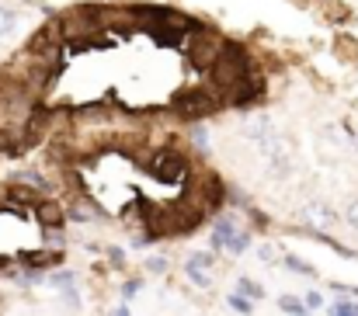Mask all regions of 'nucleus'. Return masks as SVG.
<instances>
[{"instance_id":"obj_1","label":"nucleus","mask_w":358,"mask_h":316,"mask_svg":"<svg viewBox=\"0 0 358 316\" xmlns=\"http://www.w3.org/2000/svg\"><path fill=\"white\" fill-rule=\"evenodd\" d=\"M216 108H220V91H209V87H185L174 98V111L185 118H206Z\"/></svg>"},{"instance_id":"obj_2","label":"nucleus","mask_w":358,"mask_h":316,"mask_svg":"<svg viewBox=\"0 0 358 316\" xmlns=\"http://www.w3.org/2000/svg\"><path fill=\"white\" fill-rule=\"evenodd\" d=\"M257 150H261V157L268 160V167H271V174H275L278 181L292 174V146H289V139H282V136L271 132L268 139L257 143Z\"/></svg>"},{"instance_id":"obj_3","label":"nucleus","mask_w":358,"mask_h":316,"mask_svg":"<svg viewBox=\"0 0 358 316\" xmlns=\"http://www.w3.org/2000/svg\"><path fill=\"white\" fill-rule=\"evenodd\" d=\"M150 174H153L157 181H164V185H178V181H185V174H188V160H185L181 153H174V150H160V153L150 160Z\"/></svg>"},{"instance_id":"obj_4","label":"nucleus","mask_w":358,"mask_h":316,"mask_svg":"<svg viewBox=\"0 0 358 316\" xmlns=\"http://www.w3.org/2000/svg\"><path fill=\"white\" fill-rule=\"evenodd\" d=\"M299 219L310 226V229H320V233H327V229H334L338 226V212L331 209L324 199H310V202H303L299 206Z\"/></svg>"},{"instance_id":"obj_5","label":"nucleus","mask_w":358,"mask_h":316,"mask_svg":"<svg viewBox=\"0 0 358 316\" xmlns=\"http://www.w3.org/2000/svg\"><path fill=\"white\" fill-rule=\"evenodd\" d=\"M220 49H223V42H216L213 35H202L199 42H192L188 59H192V66H199V70H213V63L220 59Z\"/></svg>"},{"instance_id":"obj_6","label":"nucleus","mask_w":358,"mask_h":316,"mask_svg":"<svg viewBox=\"0 0 358 316\" xmlns=\"http://www.w3.org/2000/svg\"><path fill=\"white\" fill-rule=\"evenodd\" d=\"M240 129H243V136H247L250 143H261V139L271 136V122H268V115H247V118L240 122Z\"/></svg>"},{"instance_id":"obj_7","label":"nucleus","mask_w":358,"mask_h":316,"mask_svg":"<svg viewBox=\"0 0 358 316\" xmlns=\"http://www.w3.org/2000/svg\"><path fill=\"white\" fill-rule=\"evenodd\" d=\"M234 233H237V222H234V219H220L216 229H213V247H216V250H227L230 240H234Z\"/></svg>"},{"instance_id":"obj_8","label":"nucleus","mask_w":358,"mask_h":316,"mask_svg":"<svg viewBox=\"0 0 358 316\" xmlns=\"http://www.w3.org/2000/svg\"><path fill=\"white\" fill-rule=\"evenodd\" d=\"M185 275L199 285V289H209L213 285V271H209V264H199V261H185Z\"/></svg>"},{"instance_id":"obj_9","label":"nucleus","mask_w":358,"mask_h":316,"mask_svg":"<svg viewBox=\"0 0 358 316\" xmlns=\"http://www.w3.org/2000/svg\"><path fill=\"white\" fill-rule=\"evenodd\" d=\"M14 185H21V188H28V192H45V178H42L38 171H17V174H14Z\"/></svg>"},{"instance_id":"obj_10","label":"nucleus","mask_w":358,"mask_h":316,"mask_svg":"<svg viewBox=\"0 0 358 316\" xmlns=\"http://www.w3.org/2000/svg\"><path fill=\"white\" fill-rule=\"evenodd\" d=\"M278 306H282V313H289V316H310L306 303H303V299H296V296H282V299H278Z\"/></svg>"},{"instance_id":"obj_11","label":"nucleus","mask_w":358,"mask_h":316,"mask_svg":"<svg viewBox=\"0 0 358 316\" xmlns=\"http://www.w3.org/2000/svg\"><path fill=\"white\" fill-rule=\"evenodd\" d=\"M14 28H17V10H10V7L0 3V38H7Z\"/></svg>"},{"instance_id":"obj_12","label":"nucleus","mask_w":358,"mask_h":316,"mask_svg":"<svg viewBox=\"0 0 358 316\" xmlns=\"http://www.w3.org/2000/svg\"><path fill=\"white\" fill-rule=\"evenodd\" d=\"M237 292L243 296V299H250V303L261 299V285H257L254 278H237Z\"/></svg>"},{"instance_id":"obj_13","label":"nucleus","mask_w":358,"mask_h":316,"mask_svg":"<svg viewBox=\"0 0 358 316\" xmlns=\"http://www.w3.org/2000/svg\"><path fill=\"white\" fill-rule=\"evenodd\" d=\"M38 215H42V222H45V226H59V219H63L59 209H56L52 202H42V206H38Z\"/></svg>"},{"instance_id":"obj_14","label":"nucleus","mask_w":358,"mask_h":316,"mask_svg":"<svg viewBox=\"0 0 358 316\" xmlns=\"http://www.w3.org/2000/svg\"><path fill=\"white\" fill-rule=\"evenodd\" d=\"M227 303L234 306V313H243V316H250V313H254V303H250V299H243L240 292H234V296H230Z\"/></svg>"},{"instance_id":"obj_15","label":"nucleus","mask_w":358,"mask_h":316,"mask_svg":"<svg viewBox=\"0 0 358 316\" xmlns=\"http://www.w3.org/2000/svg\"><path fill=\"white\" fill-rule=\"evenodd\" d=\"M247 247H250V233H243V229H237V233H234V240H230V247H227V250H234V254H243V250H247Z\"/></svg>"},{"instance_id":"obj_16","label":"nucleus","mask_w":358,"mask_h":316,"mask_svg":"<svg viewBox=\"0 0 358 316\" xmlns=\"http://www.w3.org/2000/svg\"><path fill=\"white\" fill-rule=\"evenodd\" d=\"M331 316H358V303L341 299V303H334V306H331Z\"/></svg>"},{"instance_id":"obj_17","label":"nucleus","mask_w":358,"mask_h":316,"mask_svg":"<svg viewBox=\"0 0 358 316\" xmlns=\"http://www.w3.org/2000/svg\"><path fill=\"white\" fill-rule=\"evenodd\" d=\"M167 268H171L167 257H150L146 261V271H153V275H167Z\"/></svg>"},{"instance_id":"obj_18","label":"nucleus","mask_w":358,"mask_h":316,"mask_svg":"<svg viewBox=\"0 0 358 316\" xmlns=\"http://www.w3.org/2000/svg\"><path fill=\"white\" fill-rule=\"evenodd\" d=\"M49 285H52V289L70 292V289H73V275H52V278H49Z\"/></svg>"},{"instance_id":"obj_19","label":"nucleus","mask_w":358,"mask_h":316,"mask_svg":"<svg viewBox=\"0 0 358 316\" xmlns=\"http://www.w3.org/2000/svg\"><path fill=\"white\" fill-rule=\"evenodd\" d=\"M257 257H261L264 264H275V261H278V247H271V243H264V247L257 250Z\"/></svg>"},{"instance_id":"obj_20","label":"nucleus","mask_w":358,"mask_h":316,"mask_svg":"<svg viewBox=\"0 0 358 316\" xmlns=\"http://www.w3.org/2000/svg\"><path fill=\"white\" fill-rule=\"evenodd\" d=\"M345 222H348L352 229H358V199L348 202V209H345Z\"/></svg>"},{"instance_id":"obj_21","label":"nucleus","mask_w":358,"mask_h":316,"mask_svg":"<svg viewBox=\"0 0 358 316\" xmlns=\"http://www.w3.org/2000/svg\"><path fill=\"white\" fill-rule=\"evenodd\" d=\"M70 215H73L77 222H87V219H94V209H87V206H73Z\"/></svg>"},{"instance_id":"obj_22","label":"nucleus","mask_w":358,"mask_h":316,"mask_svg":"<svg viewBox=\"0 0 358 316\" xmlns=\"http://www.w3.org/2000/svg\"><path fill=\"white\" fill-rule=\"evenodd\" d=\"M285 264H289L292 271H303V275H313V268H310V264H303V261H296V257H285Z\"/></svg>"},{"instance_id":"obj_23","label":"nucleus","mask_w":358,"mask_h":316,"mask_svg":"<svg viewBox=\"0 0 358 316\" xmlns=\"http://www.w3.org/2000/svg\"><path fill=\"white\" fill-rule=\"evenodd\" d=\"M188 261H199V264H209V268H213V261H216V257H213V254H206V250H195Z\"/></svg>"},{"instance_id":"obj_24","label":"nucleus","mask_w":358,"mask_h":316,"mask_svg":"<svg viewBox=\"0 0 358 316\" xmlns=\"http://www.w3.org/2000/svg\"><path fill=\"white\" fill-rule=\"evenodd\" d=\"M139 289H143V282H125V285H122V296H125V299H132Z\"/></svg>"},{"instance_id":"obj_25","label":"nucleus","mask_w":358,"mask_h":316,"mask_svg":"<svg viewBox=\"0 0 358 316\" xmlns=\"http://www.w3.org/2000/svg\"><path fill=\"white\" fill-rule=\"evenodd\" d=\"M303 303H306V306H313V310H317V306H324V299H320V296H317V292H310V296H306V299H303Z\"/></svg>"},{"instance_id":"obj_26","label":"nucleus","mask_w":358,"mask_h":316,"mask_svg":"<svg viewBox=\"0 0 358 316\" xmlns=\"http://www.w3.org/2000/svg\"><path fill=\"white\" fill-rule=\"evenodd\" d=\"M348 143L358 150V125H348Z\"/></svg>"},{"instance_id":"obj_27","label":"nucleus","mask_w":358,"mask_h":316,"mask_svg":"<svg viewBox=\"0 0 358 316\" xmlns=\"http://www.w3.org/2000/svg\"><path fill=\"white\" fill-rule=\"evenodd\" d=\"M112 316H129V310H125V306H119V310H115Z\"/></svg>"}]
</instances>
